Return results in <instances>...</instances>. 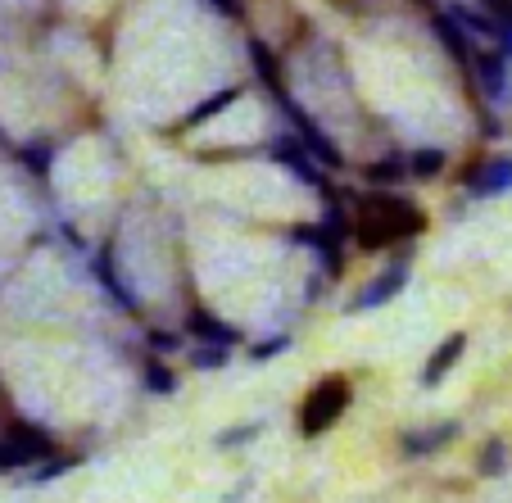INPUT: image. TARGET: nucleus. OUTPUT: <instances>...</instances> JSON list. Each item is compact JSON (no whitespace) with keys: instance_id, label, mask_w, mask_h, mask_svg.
Wrapping results in <instances>:
<instances>
[{"instance_id":"13","label":"nucleus","mask_w":512,"mask_h":503,"mask_svg":"<svg viewBox=\"0 0 512 503\" xmlns=\"http://www.w3.org/2000/svg\"><path fill=\"white\" fill-rule=\"evenodd\" d=\"M245 59H250L254 78L263 82V91H268L272 100H277V96H286V78H281V64H277V55H272V46H268V41L250 37V41H245Z\"/></svg>"},{"instance_id":"11","label":"nucleus","mask_w":512,"mask_h":503,"mask_svg":"<svg viewBox=\"0 0 512 503\" xmlns=\"http://www.w3.org/2000/svg\"><path fill=\"white\" fill-rule=\"evenodd\" d=\"M463 354H467V331H449V336L440 340L431 354H426L422 377H417V381H422V390H435V386H440V381H445L449 372L463 363Z\"/></svg>"},{"instance_id":"12","label":"nucleus","mask_w":512,"mask_h":503,"mask_svg":"<svg viewBox=\"0 0 512 503\" xmlns=\"http://www.w3.org/2000/svg\"><path fill=\"white\" fill-rule=\"evenodd\" d=\"M472 73H476V87H481L485 100H494V105L508 100V59H503L499 50H476Z\"/></svg>"},{"instance_id":"10","label":"nucleus","mask_w":512,"mask_h":503,"mask_svg":"<svg viewBox=\"0 0 512 503\" xmlns=\"http://www.w3.org/2000/svg\"><path fill=\"white\" fill-rule=\"evenodd\" d=\"M186 336H191L195 345H223V349L245 345V331L236 327V322L218 318L213 309H191L186 313Z\"/></svg>"},{"instance_id":"25","label":"nucleus","mask_w":512,"mask_h":503,"mask_svg":"<svg viewBox=\"0 0 512 503\" xmlns=\"http://www.w3.org/2000/svg\"><path fill=\"white\" fill-rule=\"evenodd\" d=\"M290 345H295V336H290V331H272L268 340H254V345H250V358H254V363H268V358H281V354H286Z\"/></svg>"},{"instance_id":"21","label":"nucleus","mask_w":512,"mask_h":503,"mask_svg":"<svg viewBox=\"0 0 512 503\" xmlns=\"http://www.w3.org/2000/svg\"><path fill=\"white\" fill-rule=\"evenodd\" d=\"M141 390L145 395H159V399L177 395V372L168 368L164 358H145L141 363Z\"/></svg>"},{"instance_id":"20","label":"nucleus","mask_w":512,"mask_h":503,"mask_svg":"<svg viewBox=\"0 0 512 503\" xmlns=\"http://www.w3.org/2000/svg\"><path fill=\"white\" fill-rule=\"evenodd\" d=\"M82 458L78 454H50V458H41V463H32L28 472H23V485H50V481H59V476H68L73 467H78Z\"/></svg>"},{"instance_id":"22","label":"nucleus","mask_w":512,"mask_h":503,"mask_svg":"<svg viewBox=\"0 0 512 503\" xmlns=\"http://www.w3.org/2000/svg\"><path fill=\"white\" fill-rule=\"evenodd\" d=\"M186 363H191V372H227L232 349H223V345H191Z\"/></svg>"},{"instance_id":"8","label":"nucleus","mask_w":512,"mask_h":503,"mask_svg":"<svg viewBox=\"0 0 512 503\" xmlns=\"http://www.w3.org/2000/svg\"><path fill=\"white\" fill-rule=\"evenodd\" d=\"M463 436V422L458 417H445V422H431V426H408V431H399V454L404 458H431L440 454V449H449L454 440Z\"/></svg>"},{"instance_id":"6","label":"nucleus","mask_w":512,"mask_h":503,"mask_svg":"<svg viewBox=\"0 0 512 503\" xmlns=\"http://www.w3.org/2000/svg\"><path fill=\"white\" fill-rule=\"evenodd\" d=\"M268 159H272V164H277L286 177H295V182H300V186H309V191H318L322 200H327V195H336V191H331V186H327V168H318V164H313V155H309V150H304V146H300V141H295V136H290V132L272 141V146H268Z\"/></svg>"},{"instance_id":"17","label":"nucleus","mask_w":512,"mask_h":503,"mask_svg":"<svg viewBox=\"0 0 512 503\" xmlns=\"http://www.w3.org/2000/svg\"><path fill=\"white\" fill-rule=\"evenodd\" d=\"M358 177H363L368 186H377V191L404 186L408 182V159L404 155H381V159H372V164L358 168Z\"/></svg>"},{"instance_id":"7","label":"nucleus","mask_w":512,"mask_h":503,"mask_svg":"<svg viewBox=\"0 0 512 503\" xmlns=\"http://www.w3.org/2000/svg\"><path fill=\"white\" fill-rule=\"evenodd\" d=\"M290 245H304V250H313V259H318V272L322 277H340L345 272V250H340V236L327 232L322 223H300L286 232Z\"/></svg>"},{"instance_id":"14","label":"nucleus","mask_w":512,"mask_h":503,"mask_svg":"<svg viewBox=\"0 0 512 503\" xmlns=\"http://www.w3.org/2000/svg\"><path fill=\"white\" fill-rule=\"evenodd\" d=\"M431 32H435V41L445 46V55L454 59V64L472 68V55H476V50H472V37H467V32L454 23V14H449V10H445V14L435 10V14H431Z\"/></svg>"},{"instance_id":"24","label":"nucleus","mask_w":512,"mask_h":503,"mask_svg":"<svg viewBox=\"0 0 512 503\" xmlns=\"http://www.w3.org/2000/svg\"><path fill=\"white\" fill-rule=\"evenodd\" d=\"M145 349L155 358H173V354H182L186 349V336H177V331H168V327H145Z\"/></svg>"},{"instance_id":"16","label":"nucleus","mask_w":512,"mask_h":503,"mask_svg":"<svg viewBox=\"0 0 512 503\" xmlns=\"http://www.w3.org/2000/svg\"><path fill=\"white\" fill-rule=\"evenodd\" d=\"M91 272H96L100 291H105L109 300H114L123 313H136V309H141V300H136V291H132V286H127V281H123V272H118V263L109 259V254H100V259L91 263Z\"/></svg>"},{"instance_id":"2","label":"nucleus","mask_w":512,"mask_h":503,"mask_svg":"<svg viewBox=\"0 0 512 503\" xmlns=\"http://www.w3.org/2000/svg\"><path fill=\"white\" fill-rule=\"evenodd\" d=\"M349 404H354V381H349L345 372H331V377L313 381V390L304 395V404H300V417H295L300 436L304 440H322L331 426L349 413Z\"/></svg>"},{"instance_id":"9","label":"nucleus","mask_w":512,"mask_h":503,"mask_svg":"<svg viewBox=\"0 0 512 503\" xmlns=\"http://www.w3.org/2000/svg\"><path fill=\"white\" fill-rule=\"evenodd\" d=\"M463 191L472 200H499V195L512 191V155H490L481 164L467 168L463 177Z\"/></svg>"},{"instance_id":"3","label":"nucleus","mask_w":512,"mask_h":503,"mask_svg":"<svg viewBox=\"0 0 512 503\" xmlns=\"http://www.w3.org/2000/svg\"><path fill=\"white\" fill-rule=\"evenodd\" d=\"M277 105H281V114H286V123H290V136H295V141L309 150L313 164H318V168H331V173H340V168L349 164L345 150L336 146V136H331L327 127H322L318 118H313L309 109L300 105V100L290 96V91H286V96H277Z\"/></svg>"},{"instance_id":"26","label":"nucleus","mask_w":512,"mask_h":503,"mask_svg":"<svg viewBox=\"0 0 512 503\" xmlns=\"http://www.w3.org/2000/svg\"><path fill=\"white\" fill-rule=\"evenodd\" d=\"M19 159H23V168H28V173L46 177V173H50V164H55V146H23V150H19Z\"/></svg>"},{"instance_id":"23","label":"nucleus","mask_w":512,"mask_h":503,"mask_svg":"<svg viewBox=\"0 0 512 503\" xmlns=\"http://www.w3.org/2000/svg\"><path fill=\"white\" fill-rule=\"evenodd\" d=\"M263 417H250V422H236V426H227V431H218L213 436V445L218 449H241V445H250V440H259L263 436Z\"/></svg>"},{"instance_id":"5","label":"nucleus","mask_w":512,"mask_h":503,"mask_svg":"<svg viewBox=\"0 0 512 503\" xmlns=\"http://www.w3.org/2000/svg\"><path fill=\"white\" fill-rule=\"evenodd\" d=\"M408 281H413V263H408V254H399L395 263H386V268H381L377 277H372L368 286H363V291L345 304V313H349V318H358V313L386 309V304H395L399 295L408 291Z\"/></svg>"},{"instance_id":"1","label":"nucleus","mask_w":512,"mask_h":503,"mask_svg":"<svg viewBox=\"0 0 512 503\" xmlns=\"http://www.w3.org/2000/svg\"><path fill=\"white\" fill-rule=\"evenodd\" d=\"M426 232V209H417L413 200H404L399 191H368L354 200V236L358 250H395L404 241H417Z\"/></svg>"},{"instance_id":"27","label":"nucleus","mask_w":512,"mask_h":503,"mask_svg":"<svg viewBox=\"0 0 512 503\" xmlns=\"http://www.w3.org/2000/svg\"><path fill=\"white\" fill-rule=\"evenodd\" d=\"M209 5L218 14H227V19H241V14H245V0H209Z\"/></svg>"},{"instance_id":"15","label":"nucleus","mask_w":512,"mask_h":503,"mask_svg":"<svg viewBox=\"0 0 512 503\" xmlns=\"http://www.w3.org/2000/svg\"><path fill=\"white\" fill-rule=\"evenodd\" d=\"M241 96H245V87H236V82H232V87H223V91H209V96H204L200 105H195L191 114H186L182 123H177V132H195V127L213 123V118H223Z\"/></svg>"},{"instance_id":"18","label":"nucleus","mask_w":512,"mask_h":503,"mask_svg":"<svg viewBox=\"0 0 512 503\" xmlns=\"http://www.w3.org/2000/svg\"><path fill=\"white\" fill-rule=\"evenodd\" d=\"M408 177L413 182H435V177L449 168V155L440 146H417V150H408Z\"/></svg>"},{"instance_id":"19","label":"nucleus","mask_w":512,"mask_h":503,"mask_svg":"<svg viewBox=\"0 0 512 503\" xmlns=\"http://www.w3.org/2000/svg\"><path fill=\"white\" fill-rule=\"evenodd\" d=\"M512 467V449L503 436H490L481 445V454H476V476H485V481H499L503 472Z\"/></svg>"},{"instance_id":"4","label":"nucleus","mask_w":512,"mask_h":503,"mask_svg":"<svg viewBox=\"0 0 512 503\" xmlns=\"http://www.w3.org/2000/svg\"><path fill=\"white\" fill-rule=\"evenodd\" d=\"M55 449H59L55 436H50L46 426H37V422L14 417V422L0 426V472H28L32 463L50 458Z\"/></svg>"}]
</instances>
